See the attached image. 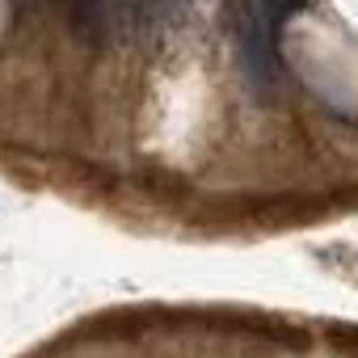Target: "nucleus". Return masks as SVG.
Listing matches in <instances>:
<instances>
[{
    "label": "nucleus",
    "instance_id": "f257e3e1",
    "mask_svg": "<svg viewBox=\"0 0 358 358\" xmlns=\"http://www.w3.org/2000/svg\"><path fill=\"white\" fill-rule=\"evenodd\" d=\"M274 30L270 17L253 5H241L236 9V51H241V68H245V80L253 93H270L274 89V76H278V59H274Z\"/></svg>",
    "mask_w": 358,
    "mask_h": 358
},
{
    "label": "nucleus",
    "instance_id": "7ed1b4c3",
    "mask_svg": "<svg viewBox=\"0 0 358 358\" xmlns=\"http://www.w3.org/2000/svg\"><path fill=\"white\" fill-rule=\"evenodd\" d=\"M303 5V0H257V9L270 17V26H278V22H287L295 9Z\"/></svg>",
    "mask_w": 358,
    "mask_h": 358
},
{
    "label": "nucleus",
    "instance_id": "f03ea898",
    "mask_svg": "<svg viewBox=\"0 0 358 358\" xmlns=\"http://www.w3.org/2000/svg\"><path fill=\"white\" fill-rule=\"evenodd\" d=\"M68 5V17H72V30L80 43L89 47H101L114 30V13H118V0H64Z\"/></svg>",
    "mask_w": 358,
    "mask_h": 358
}]
</instances>
